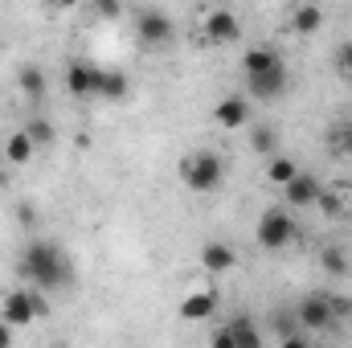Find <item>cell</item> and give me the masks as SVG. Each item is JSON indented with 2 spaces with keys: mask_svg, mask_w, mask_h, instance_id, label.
Masks as SVG:
<instances>
[{
  "mask_svg": "<svg viewBox=\"0 0 352 348\" xmlns=\"http://www.w3.org/2000/svg\"><path fill=\"white\" fill-rule=\"evenodd\" d=\"M332 148L352 152V123H344V127H332Z\"/></svg>",
  "mask_w": 352,
  "mask_h": 348,
  "instance_id": "d4e9b609",
  "label": "cell"
},
{
  "mask_svg": "<svg viewBox=\"0 0 352 348\" xmlns=\"http://www.w3.org/2000/svg\"><path fill=\"white\" fill-rule=\"evenodd\" d=\"M283 58L270 50V45H254V50H246L242 54V70H246V78H254V74H263V70H270V66H278Z\"/></svg>",
  "mask_w": 352,
  "mask_h": 348,
  "instance_id": "2e32d148",
  "label": "cell"
},
{
  "mask_svg": "<svg viewBox=\"0 0 352 348\" xmlns=\"http://www.w3.org/2000/svg\"><path fill=\"white\" fill-rule=\"evenodd\" d=\"M119 12H123V8H119L115 0H102V4H98V17H107V21H115Z\"/></svg>",
  "mask_w": 352,
  "mask_h": 348,
  "instance_id": "f546056e",
  "label": "cell"
},
{
  "mask_svg": "<svg viewBox=\"0 0 352 348\" xmlns=\"http://www.w3.org/2000/svg\"><path fill=\"white\" fill-rule=\"evenodd\" d=\"M213 119H217L221 127L238 131V127H246V123H250V102H246L242 94H226V98L213 107Z\"/></svg>",
  "mask_w": 352,
  "mask_h": 348,
  "instance_id": "30bf717a",
  "label": "cell"
},
{
  "mask_svg": "<svg viewBox=\"0 0 352 348\" xmlns=\"http://www.w3.org/2000/svg\"><path fill=\"white\" fill-rule=\"evenodd\" d=\"M246 87L254 98H283L287 94V66L278 62V66H270L263 74H254V78H246Z\"/></svg>",
  "mask_w": 352,
  "mask_h": 348,
  "instance_id": "9c48e42d",
  "label": "cell"
},
{
  "mask_svg": "<svg viewBox=\"0 0 352 348\" xmlns=\"http://www.w3.org/2000/svg\"><path fill=\"white\" fill-rule=\"evenodd\" d=\"M21 270H25V274L33 279V287L45 291V295H54V291H62V287L74 283V266H70V259L62 254L58 242H45V238H37V242L25 246Z\"/></svg>",
  "mask_w": 352,
  "mask_h": 348,
  "instance_id": "6da1fadb",
  "label": "cell"
},
{
  "mask_svg": "<svg viewBox=\"0 0 352 348\" xmlns=\"http://www.w3.org/2000/svg\"><path fill=\"white\" fill-rule=\"evenodd\" d=\"M270 328H274L283 340H291V336L299 332V320H295V312H274V316H270Z\"/></svg>",
  "mask_w": 352,
  "mask_h": 348,
  "instance_id": "603a6c76",
  "label": "cell"
},
{
  "mask_svg": "<svg viewBox=\"0 0 352 348\" xmlns=\"http://www.w3.org/2000/svg\"><path fill=\"white\" fill-rule=\"evenodd\" d=\"M33 152H37V148H33V140H29L25 131H12V135L4 140V160H8V164H29Z\"/></svg>",
  "mask_w": 352,
  "mask_h": 348,
  "instance_id": "e0dca14e",
  "label": "cell"
},
{
  "mask_svg": "<svg viewBox=\"0 0 352 348\" xmlns=\"http://www.w3.org/2000/svg\"><path fill=\"white\" fill-rule=\"evenodd\" d=\"M234 262H238V254H234V246H230V242H205V246H201V266H205V270H213V274L230 270Z\"/></svg>",
  "mask_w": 352,
  "mask_h": 348,
  "instance_id": "4fadbf2b",
  "label": "cell"
},
{
  "mask_svg": "<svg viewBox=\"0 0 352 348\" xmlns=\"http://www.w3.org/2000/svg\"><path fill=\"white\" fill-rule=\"evenodd\" d=\"M66 90H70L74 98H90V94L98 90V66H90V62H70V66H66Z\"/></svg>",
  "mask_w": 352,
  "mask_h": 348,
  "instance_id": "8fae6325",
  "label": "cell"
},
{
  "mask_svg": "<svg viewBox=\"0 0 352 348\" xmlns=\"http://www.w3.org/2000/svg\"><path fill=\"white\" fill-rule=\"evenodd\" d=\"M278 348H307V340H299V336H291V340H283Z\"/></svg>",
  "mask_w": 352,
  "mask_h": 348,
  "instance_id": "1f68e13d",
  "label": "cell"
},
{
  "mask_svg": "<svg viewBox=\"0 0 352 348\" xmlns=\"http://www.w3.org/2000/svg\"><path fill=\"white\" fill-rule=\"evenodd\" d=\"M25 135L33 140V148H37V144H54V123H50V119H33V123L25 127Z\"/></svg>",
  "mask_w": 352,
  "mask_h": 348,
  "instance_id": "cb8c5ba5",
  "label": "cell"
},
{
  "mask_svg": "<svg viewBox=\"0 0 352 348\" xmlns=\"http://www.w3.org/2000/svg\"><path fill=\"white\" fill-rule=\"evenodd\" d=\"M250 148L258 152V156H278L274 148H278V131L270 127V123H258L254 131H250Z\"/></svg>",
  "mask_w": 352,
  "mask_h": 348,
  "instance_id": "44dd1931",
  "label": "cell"
},
{
  "mask_svg": "<svg viewBox=\"0 0 352 348\" xmlns=\"http://www.w3.org/2000/svg\"><path fill=\"white\" fill-rule=\"evenodd\" d=\"M316 205H320L324 213H340V201H336L332 193H320V201H316Z\"/></svg>",
  "mask_w": 352,
  "mask_h": 348,
  "instance_id": "83f0119b",
  "label": "cell"
},
{
  "mask_svg": "<svg viewBox=\"0 0 352 348\" xmlns=\"http://www.w3.org/2000/svg\"><path fill=\"white\" fill-rule=\"evenodd\" d=\"M295 320H299V328H328V324L336 320V303H332L324 291H311V295L299 299Z\"/></svg>",
  "mask_w": 352,
  "mask_h": 348,
  "instance_id": "5b68a950",
  "label": "cell"
},
{
  "mask_svg": "<svg viewBox=\"0 0 352 348\" xmlns=\"http://www.w3.org/2000/svg\"><path fill=\"white\" fill-rule=\"evenodd\" d=\"M213 312H217V291H192V295H184L180 307H176V316H180L184 324H201V320H209Z\"/></svg>",
  "mask_w": 352,
  "mask_h": 348,
  "instance_id": "ba28073f",
  "label": "cell"
},
{
  "mask_svg": "<svg viewBox=\"0 0 352 348\" xmlns=\"http://www.w3.org/2000/svg\"><path fill=\"white\" fill-rule=\"evenodd\" d=\"M0 348H12V328L0 320Z\"/></svg>",
  "mask_w": 352,
  "mask_h": 348,
  "instance_id": "4dcf8cb0",
  "label": "cell"
},
{
  "mask_svg": "<svg viewBox=\"0 0 352 348\" xmlns=\"http://www.w3.org/2000/svg\"><path fill=\"white\" fill-rule=\"evenodd\" d=\"M238 33H242V21H238L230 8H213V12L205 17V37H209V41L230 45V41H238Z\"/></svg>",
  "mask_w": 352,
  "mask_h": 348,
  "instance_id": "52a82bcc",
  "label": "cell"
},
{
  "mask_svg": "<svg viewBox=\"0 0 352 348\" xmlns=\"http://www.w3.org/2000/svg\"><path fill=\"white\" fill-rule=\"evenodd\" d=\"M50 312V303L45 299H37V291H8L4 295V303H0V320L16 332V328H29L37 316H45Z\"/></svg>",
  "mask_w": 352,
  "mask_h": 348,
  "instance_id": "3957f363",
  "label": "cell"
},
{
  "mask_svg": "<svg viewBox=\"0 0 352 348\" xmlns=\"http://www.w3.org/2000/svg\"><path fill=\"white\" fill-rule=\"evenodd\" d=\"M94 94L98 98H111V102H123L131 94V83H127L123 70H98V90Z\"/></svg>",
  "mask_w": 352,
  "mask_h": 348,
  "instance_id": "9a60e30c",
  "label": "cell"
},
{
  "mask_svg": "<svg viewBox=\"0 0 352 348\" xmlns=\"http://www.w3.org/2000/svg\"><path fill=\"white\" fill-rule=\"evenodd\" d=\"M295 176H299V164H295L291 156H270V164H266V180H270V184L287 188Z\"/></svg>",
  "mask_w": 352,
  "mask_h": 348,
  "instance_id": "ffe728a7",
  "label": "cell"
},
{
  "mask_svg": "<svg viewBox=\"0 0 352 348\" xmlns=\"http://www.w3.org/2000/svg\"><path fill=\"white\" fill-rule=\"evenodd\" d=\"M16 83H21V90H25V98H33V102H41L45 98V70L41 66H21V74H16Z\"/></svg>",
  "mask_w": 352,
  "mask_h": 348,
  "instance_id": "ac0fdd59",
  "label": "cell"
},
{
  "mask_svg": "<svg viewBox=\"0 0 352 348\" xmlns=\"http://www.w3.org/2000/svg\"><path fill=\"white\" fill-rule=\"evenodd\" d=\"M209 348H234V336H230L226 328H217V332H213V340H209Z\"/></svg>",
  "mask_w": 352,
  "mask_h": 348,
  "instance_id": "f1b7e54d",
  "label": "cell"
},
{
  "mask_svg": "<svg viewBox=\"0 0 352 348\" xmlns=\"http://www.w3.org/2000/svg\"><path fill=\"white\" fill-rule=\"evenodd\" d=\"M295 217L287 213V209H263V217H258V226H254V238H258V246L263 250H283L291 238H295Z\"/></svg>",
  "mask_w": 352,
  "mask_h": 348,
  "instance_id": "277c9868",
  "label": "cell"
},
{
  "mask_svg": "<svg viewBox=\"0 0 352 348\" xmlns=\"http://www.w3.org/2000/svg\"><path fill=\"white\" fill-rule=\"evenodd\" d=\"M320 193H324V184H320L311 173H299L287 188H283L287 205H299V209H303V205H316V201H320Z\"/></svg>",
  "mask_w": 352,
  "mask_h": 348,
  "instance_id": "7c38bea8",
  "label": "cell"
},
{
  "mask_svg": "<svg viewBox=\"0 0 352 348\" xmlns=\"http://www.w3.org/2000/svg\"><path fill=\"white\" fill-rule=\"evenodd\" d=\"M320 266H324L328 274H344V270H349V254H344L340 246H324V254H320Z\"/></svg>",
  "mask_w": 352,
  "mask_h": 348,
  "instance_id": "7402d4cb",
  "label": "cell"
},
{
  "mask_svg": "<svg viewBox=\"0 0 352 348\" xmlns=\"http://www.w3.org/2000/svg\"><path fill=\"white\" fill-rule=\"evenodd\" d=\"M180 176L192 193H217L221 188V176H226V164L217 152H192L184 164H180Z\"/></svg>",
  "mask_w": 352,
  "mask_h": 348,
  "instance_id": "7a4b0ae2",
  "label": "cell"
},
{
  "mask_svg": "<svg viewBox=\"0 0 352 348\" xmlns=\"http://www.w3.org/2000/svg\"><path fill=\"white\" fill-rule=\"evenodd\" d=\"M320 25H324V8L320 4H299L295 17H291V29L295 33H320Z\"/></svg>",
  "mask_w": 352,
  "mask_h": 348,
  "instance_id": "d6986e66",
  "label": "cell"
},
{
  "mask_svg": "<svg viewBox=\"0 0 352 348\" xmlns=\"http://www.w3.org/2000/svg\"><path fill=\"white\" fill-rule=\"evenodd\" d=\"M135 29H140V37L148 45H164L173 37V17L164 8H140L135 12Z\"/></svg>",
  "mask_w": 352,
  "mask_h": 348,
  "instance_id": "8992f818",
  "label": "cell"
},
{
  "mask_svg": "<svg viewBox=\"0 0 352 348\" xmlns=\"http://www.w3.org/2000/svg\"><path fill=\"white\" fill-rule=\"evenodd\" d=\"M336 70H344L352 78V41H344V45L336 50Z\"/></svg>",
  "mask_w": 352,
  "mask_h": 348,
  "instance_id": "484cf974",
  "label": "cell"
},
{
  "mask_svg": "<svg viewBox=\"0 0 352 348\" xmlns=\"http://www.w3.org/2000/svg\"><path fill=\"white\" fill-rule=\"evenodd\" d=\"M226 332L234 336V348H263V332H258V324L250 316H234L226 324Z\"/></svg>",
  "mask_w": 352,
  "mask_h": 348,
  "instance_id": "5bb4252c",
  "label": "cell"
},
{
  "mask_svg": "<svg viewBox=\"0 0 352 348\" xmlns=\"http://www.w3.org/2000/svg\"><path fill=\"white\" fill-rule=\"evenodd\" d=\"M16 221H21V226H29V230H33V226H37V209H33V205H29V201H21V205H16Z\"/></svg>",
  "mask_w": 352,
  "mask_h": 348,
  "instance_id": "4316f807",
  "label": "cell"
}]
</instances>
